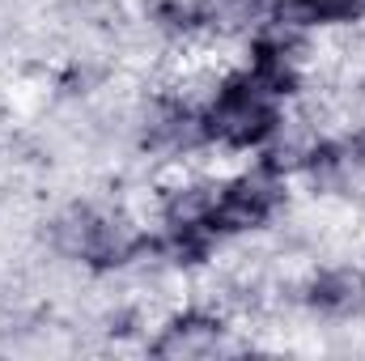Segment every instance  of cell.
Returning a JSON list of instances; mask_svg holds the SVG:
<instances>
[{
	"mask_svg": "<svg viewBox=\"0 0 365 361\" xmlns=\"http://www.w3.org/2000/svg\"><path fill=\"white\" fill-rule=\"evenodd\" d=\"M276 123H280V119H276L268 93L255 90L251 77H230V81L217 90L208 115H204V132H208L212 141L230 145V149H251V145L268 141Z\"/></svg>",
	"mask_w": 365,
	"mask_h": 361,
	"instance_id": "6da1fadb",
	"label": "cell"
},
{
	"mask_svg": "<svg viewBox=\"0 0 365 361\" xmlns=\"http://www.w3.org/2000/svg\"><path fill=\"white\" fill-rule=\"evenodd\" d=\"M280 204V183L272 171H259V175H242L230 187H221L217 195V208L208 217V225L217 234H234V230H251V225H264L272 217V208Z\"/></svg>",
	"mask_w": 365,
	"mask_h": 361,
	"instance_id": "7a4b0ae2",
	"label": "cell"
},
{
	"mask_svg": "<svg viewBox=\"0 0 365 361\" xmlns=\"http://www.w3.org/2000/svg\"><path fill=\"white\" fill-rule=\"evenodd\" d=\"M217 340H221V319H212L204 310H187L162 327L153 353L158 357H204L217 349Z\"/></svg>",
	"mask_w": 365,
	"mask_h": 361,
	"instance_id": "3957f363",
	"label": "cell"
},
{
	"mask_svg": "<svg viewBox=\"0 0 365 361\" xmlns=\"http://www.w3.org/2000/svg\"><path fill=\"white\" fill-rule=\"evenodd\" d=\"M310 306L331 315V319H349L365 306V272L361 268H331L310 280Z\"/></svg>",
	"mask_w": 365,
	"mask_h": 361,
	"instance_id": "277c9868",
	"label": "cell"
},
{
	"mask_svg": "<svg viewBox=\"0 0 365 361\" xmlns=\"http://www.w3.org/2000/svg\"><path fill=\"white\" fill-rule=\"evenodd\" d=\"M217 195H221V187H212V183H179V187L166 191L162 217L170 221V230L208 225V217H212V208H217ZM208 230H212V225H208Z\"/></svg>",
	"mask_w": 365,
	"mask_h": 361,
	"instance_id": "5b68a950",
	"label": "cell"
},
{
	"mask_svg": "<svg viewBox=\"0 0 365 361\" xmlns=\"http://www.w3.org/2000/svg\"><path fill=\"white\" fill-rule=\"evenodd\" d=\"M98 225H102V217L93 213V208H68V213H60L56 217V225H51V238H56V247L64 251V255H73V260H86L93 247V238H98Z\"/></svg>",
	"mask_w": 365,
	"mask_h": 361,
	"instance_id": "8992f818",
	"label": "cell"
},
{
	"mask_svg": "<svg viewBox=\"0 0 365 361\" xmlns=\"http://www.w3.org/2000/svg\"><path fill=\"white\" fill-rule=\"evenodd\" d=\"M259 4H264V0H200V21H204L208 30L230 34V30H242V26L255 21Z\"/></svg>",
	"mask_w": 365,
	"mask_h": 361,
	"instance_id": "52a82bcc",
	"label": "cell"
},
{
	"mask_svg": "<svg viewBox=\"0 0 365 361\" xmlns=\"http://www.w3.org/2000/svg\"><path fill=\"white\" fill-rule=\"evenodd\" d=\"M272 21L284 30L327 21V0H272Z\"/></svg>",
	"mask_w": 365,
	"mask_h": 361,
	"instance_id": "ba28073f",
	"label": "cell"
}]
</instances>
